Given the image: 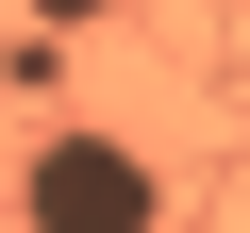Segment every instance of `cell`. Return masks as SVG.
<instances>
[{"instance_id":"cell-1","label":"cell","mask_w":250,"mask_h":233,"mask_svg":"<svg viewBox=\"0 0 250 233\" xmlns=\"http://www.w3.org/2000/svg\"><path fill=\"white\" fill-rule=\"evenodd\" d=\"M17 233H167V167L134 134H34L17 150Z\"/></svg>"},{"instance_id":"cell-2","label":"cell","mask_w":250,"mask_h":233,"mask_svg":"<svg viewBox=\"0 0 250 233\" xmlns=\"http://www.w3.org/2000/svg\"><path fill=\"white\" fill-rule=\"evenodd\" d=\"M34 17H67V34H83V17H117V0H34Z\"/></svg>"}]
</instances>
